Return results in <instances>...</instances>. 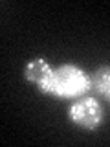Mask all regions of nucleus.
<instances>
[{
  "mask_svg": "<svg viewBox=\"0 0 110 147\" xmlns=\"http://www.w3.org/2000/svg\"><path fill=\"white\" fill-rule=\"evenodd\" d=\"M40 92L57 99L73 101L90 92V74L70 63L53 66L44 88Z\"/></svg>",
  "mask_w": 110,
  "mask_h": 147,
  "instance_id": "nucleus-1",
  "label": "nucleus"
},
{
  "mask_svg": "<svg viewBox=\"0 0 110 147\" xmlns=\"http://www.w3.org/2000/svg\"><path fill=\"white\" fill-rule=\"evenodd\" d=\"M68 118L82 131H97L105 119V110L95 98L82 96L72 101V105L68 107Z\"/></svg>",
  "mask_w": 110,
  "mask_h": 147,
  "instance_id": "nucleus-2",
  "label": "nucleus"
},
{
  "mask_svg": "<svg viewBox=\"0 0 110 147\" xmlns=\"http://www.w3.org/2000/svg\"><path fill=\"white\" fill-rule=\"evenodd\" d=\"M52 70H53V66L46 61L44 57H35L24 66V77L30 85H33L35 88L40 92L44 88V85H46V81H48Z\"/></svg>",
  "mask_w": 110,
  "mask_h": 147,
  "instance_id": "nucleus-3",
  "label": "nucleus"
},
{
  "mask_svg": "<svg viewBox=\"0 0 110 147\" xmlns=\"http://www.w3.org/2000/svg\"><path fill=\"white\" fill-rule=\"evenodd\" d=\"M90 92L101 98H110V64H103L90 74Z\"/></svg>",
  "mask_w": 110,
  "mask_h": 147,
  "instance_id": "nucleus-4",
  "label": "nucleus"
},
{
  "mask_svg": "<svg viewBox=\"0 0 110 147\" xmlns=\"http://www.w3.org/2000/svg\"><path fill=\"white\" fill-rule=\"evenodd\" d=\"M108 101H110V98H108Z\"/></svg>",
  "mask_w": 110,
  "mask_h": 147,
  "instance_id": "nucleus-5",
  "label": "nucleus"
}]
</instances>
